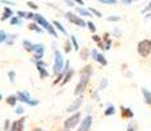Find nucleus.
Returning <instances> with one entry per match:
<instances>
[{
    "mask_svg": "<svg viewBox=\"0 0 151 131\" xmlns=\"http://www.w3.org/2000/svg\"><path fill=\"white\" fill-rule=\"evenodd\" d=\"M80 118H82V115H80L79 112L75 113V114H72L71 117H68L65 121V127L66 129H74V127L80 122Z\"/></svg>",
    "mask_w": 151,
    "mask_h": 131,
    "instance_id": "8",
    "label": "nucleus"
},
{
    "mask_svg": "<svg viewBox=\"0 0 151 131\" xmlns=\"http://www.w3.org/2000/svg\"><path fill=\"white\" fill-rule=\"evenodd\" d=\"M17 16H19L20 19H27L28 12H24V11H19V12H17Z\"/></svg>",
    "mask_w": 151,
    "mask_h": 131,
    "instance_id": "41",
    "label": "nucleus"
},
{
    "mask_svg": "<svg viewBox=\"0 0 151 131\" xmlns=\"http://www.w3.org/2000/svg\"><path fill=\"white\" fill-rule=\"evenodd\" d=\"M97 1L103 3V4H105V5H114L118 3L117 0H97Z\"/></svg>",
    "mask_w": 151,
    "mask_h": 131,
    "instance_id": "30",
    "label": "nucleus"
},
{
    "mask_svg": "<svg viewBox=\"0 0 151 131\" xmlns=\"http://www.w3.org/2000/svg\"><path fill=\"white\" fill-rule=\"evenodd\" d=\"M63 131H71V129H66V127H65V129H63Z\"/></svg>",
    "mask_w": 151,
    "mask_h": 131,
    "instance_id": "51",
    "label": "nucleus"
},
{
    "mask_svg": "<svg viewBox=\"0 0 151 131\" xmlns=\"http://www.w3.org/2000/svg\"><path fill=\"white\" fill-rule=\"evenodd\" d=\"M0 3H1V0H0Z\"/></svg>",
    "mask_w": 151,
    "mask_h": 131,
    "instance_id": "53",
    "label": "nucleus"
},
{
    "mask_svg": "<svg viewBox=\"0 0 151 131\" xmlns=\"http://www.w3.org/2000/svg\"><path fill=\"white\" fill-rule=\"evenodd\" d=\"M114 114H116V107L113 106L112 104H109L108 106H106L105 112H104V115H105V117H110V115H114Z\"/></svg>",
    "mask_w": 151,
    "mask_h": 131,
    "instance_id": "23",
    "label": "nucleus"
},
{
    "mask_svg": "<svg viewBox=\"0 0 151 131\" xmlns=\"http://www.w3.org/2000/svg\"><path fill=\"white\" fill-rule=\"evenodd\" d=\"M32 62H33L37 67V71H38V74H40V79H46L49 76V71L46 69L47 68V63L43 62L42 59H38V60L32 59Z\"/></svg>",
    "mask_w": 151,
    "mask_h": 131,
    "instance_id": "6",
    "label": "nucleus"
},
{
    "mask_svg": "<svg viewBox=\"0 0 151 131\" xmlns=\"http://www.w3.org/2000/svg\"><path fill=\"white\" fill-rule=\"evenodd\" d=\"M17 98H19V101H21V102L29 105V106H37V105L40 104V100H37V98H33L30 96V93L25 92V91L17 92Z\"/></svg>",
    "mask_w": 151,
    "mask_h": 131,
    "instance_id": "4",
    "label": "nucleus"
},
{
    "mask_svg": "<svg viewBox=\"0 0 151 131\" xmlns=\"http://www.w3.org/2000/svg\"><path fill=\"white\" fill-rule=\"evenodd\" d=\"M9 131H16V127H14V125H13V123H12V126H11Z\"/></svg>",
    "mask_w": 151,
    "mask_h": 131,
    "instance_id": "49",
    "label": "nucleus"
},
{
    "mask_svg": "<svg viewBox=\"0 0 151 131\" xmlns=\"http://www.w3.org/2000/svg\"><path fill=\"white\" fill-rule=\"evenodd\" d=\"M33 59L38 60V59H42L43 55H45V45L43 43H36L34 45V50H33Z\"/></svg>",
    "mask_w": 151,
    "mask_h": 131,
    "instance_id": "10",
    "label": "nucleus"
},
{
    "mask_svg": "<svg viewBox=\"0 0 151 131\" xmlns=\"http://www.w3.org/2000/svg\"><path fill=\"white\" fill-rule=\"evenodd\" d=\"M82 104H83V96L80 94V96H78L76 98H75L74 101L71 102V105L66 109V112L67 113H74V112H78V110L80 109V106H82Z\"/></svg>",
    "mask_w": 151,
    "mask_h": 131,
    "instance_id": "9",
    "label": "nucleus"
},
{
    "mask_svg": "<svg viewBox=\"0 0 151 131\" xmlns=\"http://www.w3.org/2000/svg\"><path fill=\"white\" fill-rule=\"evenodd\" d=\"M16 38H17V34H8V38L5 41V43H7L8 46H12L13 42L16 41Z\"/></svg>",
    "mask_w": 151,
    "mask_h": 131,
    "instance_id": "25",
    "label": "nucleus"
},
{
    "mask_svg": "<svg viewBox=\"0 0 151 131\" xmlns=\"http://www.w3.org/2000/svg\"><path fill=\"white\" fill-rule=\"evenodd\" d=\"M91 57H92V59L96 60L97 63H100L101 66H106V64H108V60H106V58L104 57L101 52H99L96 49H92V50H91Z\"/></svg>",
    "mask_w": 151,
    "mask_h": 131,
    "instance_id": "11",
    "label": "nucleus"
},
{
    "mask_svg": "<svg viewBox=\"0 0 151 131\" xmlns=\"http://www.w3.org/2000/svg\"><path fill=\"white\" fill-rule=\"evenodd\" d=\"M137 51L142 58H147L151 52V39H143L137 45Z\"/></svg>",
    "mask_w": 151,
    "mask_h": 131,
    "instance_id": "5",
    "label": "nucleus"
},
{
    "mask_svg": "<svg viewBox=\"0 0 151 131\" xmlns=\"http://www.w3.org/2000/svg\"><path fill=\"white\" fill-rule=\"evenodd\" d=\"M53 25L55 26V29H57V30L59 31L60 34H63V36H67V30H66V28L62 24H60L59 21H57V20H55V21H53Z\"/></svg>",
    "mask_w": 151,
    "mask_h": 131,
    "instance_id": "20",
    "label": "nucleus"
},
{
    "mask_svg": "<svg viewBox=\"0 0 151 131\" xmlns=\"http://www.w3.org/2000/svg\"><path fill=\"white\" fill-rule=\"evenodd\" d=\"M92 39H93L95 41V42H101V38H100V36H97V34H95L93 33V36H92Z\"/></svg>",
    "mask_w": 151,
    "mask_h": 131,
    "instance_id": "42",
    "label": "nucleus"
},
{
    "mask_svg": "<svg viewBox=\"0 0 151 131\" xmlns=\"http://www.w3.org/2000/svg\"><path fill=\"white\" fill-rule=\"evenodd\" d=\"M17 101H19V98H17V94L14 96V94H11V96H8L7 97V104L9 105V106H16V104H17Z\"/></svg>",
    "mask_w": 151,
    "mask_h": 131,
    "instance_id": "24",
    "label": "nucleus"
},
{
    "mask_svg": "<svg viewBox=\"0 0 151 131\" xmlns=\"http://www.w3.org/2000/svg\"><path fill=\"white\" fill-rule=\"evenodd\" d=\"M25 121H27V118H25V117H22V118H20V119H19V121L13 122L14 127H16V131H24V126H25Z\"/></svg>",
    "mask_w": 151,
    "mask_h": 131,
    "instance_id": "18",
    "label": "nucleus"
},
{
    "mask_svg": "<svg viewBox=\"0 0 151 131\" xmlns=\"http://www.w3.org/2000/svg\"><path fill=\"white\" fill-rule=\"evenodd\" d=\"M74 74H75V71L72 68H70V71L67 72V74L65 75V77H63V80L60 81V87H63V85H66V84L68 83L70 80L72 79V76H74Z\"/></svg>",
    "mask_w": 151,
    "mask_h": 131,
    "instance_id": "17",
    "label": "nucleus"
},
{
    "mask_svg": "<svg viewBox=\"0 0 151 131\" xmlns=\"http://www.w3.org/2000/svg\"><path fill=\"white\" fill-rule=\"evenodd\" d=\"M120 20H121L120 16H108L106 17V21H109V22H117V21H120Z\"/></svg>",
    "mask_w": 151,
    "mask_h": 131,
    "instance_id": "32",
    "label": "nucleus"
},
{
    "mask_svg": "<svg viewBox=\"0 0 151 131\" xmlns=\"http://www.w3.org/2000/svg\"><path fill=\"white\" fill-rule=\"evenodd\" d=\"M88 9L91 11V13H92V14H95V16H96V17H101V13L99 12L97 9H95V8H91V7H89Z\"/></svg>",
    "mask_w": 151,
    "mask_h": 131,
    "instance_id": "40",
    "label": "nucleus"
},
{
    "mask_svg": "<svg viewBox=\"0 0 151 131\" xmlns=\"http://www.w3.org/2000/svg\"><path fill=\"white\" fill-rule=\"evenodd\" d=\"M8 79H9V81L12 84L16 83V72H14V71H9V72H8Z\"/></svg>",
    "mask_w": 151,
    "mask_h": 131,
    "instance_id": "28",
    "label": "nucleus"
},
{
    "mask_svg": "<svg viewBox=\"0 0 151 131\" xmlns=\"http://www.w3.org/2000/svg\"><path fill=\"white\" fill-rule=\"evenodd\" d=\"M87 26H88V29L91 30V33H96V26L92 21H88L87 22Z\"/></svg>",
    "mask_w": 151,
    "mask_h": 131,
    "instance_id": "34",
    "label": "nucleus"
},
{
    "mask_svg": "<svg viewBox=\"0 0 151 131\" xmlns=\"http://www.w3.org/2000/svg\"><path fill=\"white\" fill-rule=\"evenodd\" d=\"M33 20L37 22V24L41 25L42 28L45 29V30L47 31L49 34H51V37H54V38H58V33H57V30H55V26H54L53 24H50V22H49L47 20H46L45 17L42 16V14H40V13H34Z\"/></svg>",
    "mask_w": 151,
    "mask_h": 131,
    "instance_id": "2",
    "label": "nucleus"
},
{
    "mask_svg": "<svg viewBox=\"0 0 151 131\" xmlns=\"http://www.w3.org/2000/svg\"><path fill=\"white\" fill-rule=\"evenodd\" d=\"M132 0H122V4H125V5H130L132 4Z\"/></svg>",
    "mask_w": 151,
    "mask_h": 131,
    "instance_id": "46",
    "label": "nucleus"
},
{
    "mask_svg": "<svg viewBox=\"0 0 151 131\" xmlns=\"http://www.w3.org/2000/svg\"><path fill=\"white\" fill-rule=\"evenodd\" d=\"M72 43H71V38H68L67 41H66V43H65V51L66 52H67V54H68V52H71V47H72Z\"/></svg>",
    "mask_w": 151,
    "mask_h": 131,
    "instance_id": "29",
    "label": "nucleus"
},
{
    "mask_svg": "<svg viewBox=\"0 0 151 131\" xmlns=\"http://www.w3.org/2000/svg\"><path fill=\"white\" fill-rule=\"evenodd\" d=\"M33 17H34V13L33 12H28V16H27L28 20H33Z\"/></svg>",
    "mask_w": 151,
    "mask_h": 131,
    "instance_id": "44",
    "label": "nucleus"
},
{
    "mask_svg": "<svg viewBox=\"0 0 151 131\" xmlns=\"http://www.w3.org/2000/svg\"><path fill=\"white\" fill-rule=\"evenodd\" d=\"M24 112H25V110H24V107H22V106H17V107H16V110H14V114H17V115H22V114H24Z\"/></svg>",
    "mask_w": 151,
    "mask_h": 131,
    "instance_id": "36",
    "label": "nucleus"
},
{
    "mask_svg": "<svg viewBox=\"0 0 151 131\" xmlns=\"http://www.w3.org/2000/svg\"><path fill=\"white\" fill-rule=\"evenodd\" d=\"M66 3H67L70 7H75V1H74V0H66Z\"/></svg>",
    "mask_w": 151,
    "mask_h": 131,
    "instance_id": "43",
    "label": "nucleus"
},
{
    "mask_svg": "<svg viewBox=\"0 0 151 131\" xmlns=\"http://www.w3.org/2000/svg\"><path fill=\"white\" fill-rule=\"evenodd\" d=\"M34 45H36V43L30 42V41H28V39H24V41H22V47H24V50H25V51L33 52V50H34Z\"/></svg>",
    "mask_w": 151,
    "mask_h": 131,
    "instance_id": "19",
    "label": "nucleus"
},
{
    "mask_svg": "<svg viewBox=\"0 0 151 131\" xmlns=\"http://www.w3.org/2000/svg\"><path fill=\"white\" fill-rule=\"evenodd\" d=\"M145 19H146V20H151V13H146V16H145Z\"/></svg>",
    "mask_w": 151,
    "mask_h": 131,
    "instance_id": "48",
    "label": "nucleus"
},
{
    "mask_svg": "<svg viewBox=\"0 0 151 131\" xmlns=\"http://www.w3.org/2000/svg\"><path fill=\"white\" fill-rule=\"evenodd\" d=\"M141 92H142V96H143L145 104L151 105V92L147 88H145V87H143V88H141Z\"/></svg>",
    "mask_w": 151,
    "mask_h": 131,
    "instance_id": "14",
    "label": "nucleus"
},
{
    "mask_svg": "<svg viewBox=\"0 0 151 131\" xmlns=\"http://www.w3.org/2000/svg\"><path fill=\"white\" fill-rule=\"evenodd\" d=\"M74 1L76 3V4H82V5L84 4V1H83V0H74Z\"/></svg>",
    "mask_w": 151,
    "mask_h": 131,
    "instance_id": "47",
    "label": "nucleus"
},
{
    "mask_svg": "<svg viewBox=\"0 0 151 131\" xmlns=\"http://www.w3.org/2000/svg\"><path fill=\"white\" fill-rule=\"evenodd\" d=\"M87 52H88L87 50H83V54H80V57H83L82 59H87Z\"/></svg>",
    "mask_w": 151,
    "mask_h": 131,
    "instance_id": "45",
    "label": "nucleus"
},
{
    "mask_svg": "<svg viewBox=\"0 0 151 131\" xmlns=\"http://www.w3.org/2000/svg\"><path fill=\"white\" fill-rule=\"evenodd\" d=\"M70 38H71V43H72V49H74L75 51H78L79 50V43H78V39H76V37L75 36H70Z\"/></svg>",
    "mask_w": 151,
    "mask_h": 131,
    "instance_id": "26",
    "label": "nucleus"
},
{
    "mask_svg": "<svg viewBox=\"0 0 151 131\" xmlns=\"http://www.w3.org/2000/svg\"><path fill=\"white\" fill-rule=\"evenodd\" d=\"M121 115L122 118H127V119H132L134 117V112H133L130 107H125V106H121Z\"/></svg>",
    "mask_w": 151,
    "mask_h": 131,
    "instance_id": "13",
    "label": "nucleus"
},
{
    "mask_svg": "<svg viewBox=\"0 0 151 131\" xmlns=\"http://www.w3.org/2000/svg\"><path fill=\"white\" fill-rule=\"evenodd\" d=\"M92 121H93V118H92V115H87V117L83 118V121L80 122V126L79 129H78V131H89V129H91L92 126Z\"/></svg>",
    "mask_w": 151,
    "mask_h": 131,
    "instance_id": "12",
    "label": "nucleus"
},
{
    "mask_svg": "<svg viewBox=\"0 0 151 131\" xmlns=\"http://www.w3.org/2000/svg\"><path fill=\"white\" fill-rule=\"evenodd\" d=\"M135 130H137V123H135L134 121H132L129 125H127L126 131H135Z\"/></svg>",
    "mask_w": 151,
    "mask_h": 131,
    "instance_id": "31",
    "label": "nucleus"
},
{
    "mask_svg": "<svg viewBox=\"0 0 151 131\" xmlns=\"http://www.w3.org/2000/svg\"><path fill=\"white\" fill-rule=\"evenodd\" d=\"M9 22L12 26H19V28H21L22 26V19H20L19 16H13L9 19Z\"/></svg>",
    "mask_w": 151,
    "mask_h": 131,
    "instance_id": "21",
    "label": "nucleus"
},
{
    "mask_svg": "<svg viewBox=\"0 0 151 131\" xmlns=\"http://www.w3.org/2000/svg\"><path fill=\"white\" fill-rule=\"evenodd\" d=\"M11 126H12V125H11V121L9 119H5L4 121V131H9Z\"/></svg>",
    "mask_w": 151,
    "mask_h": 131,
    "instance_id": "39",
    "label": "nucleus"
},
{
    "mask_svg": "<svg viewBox=\"0 0 151 131\" xmlns=\"http://www.w3.org/2000/svg\"><path fill=\"white\" fill-rule=\"evenodd\" d=\"M8 38V34L5 33L4 30H0V43H3V42H5Z\"/></svg>",
    "mask_w": 151,
    "mask_h": 131,
    "instance_id": "33",
    "label": "nucleus"
},
{
    "mask_svg": "<svg viewBox=\"0 0 151 131\" xmlns=\"http://www.w3.org/2000/svg\"><path fill=\"white\" fill-rule=\"evenodd\" d=\"M29 30H33V31H36V33H38V34H42L43 31H45V29L42 28L40 24H37L36 21H34V24H29Z\"/></svg>",
    "mask_w": 151,
    "mask_h": 131,
    "instance_id": "16",
    "label": "nucleus"
},
{
    "mask_svg": "<svg viewBox=\"0 0 151 131\" xmlns=\"http://www.w3.org/2000/svg\"><path fill=\"white\" fill-rule=\"evenodd\" d=\"M65 64H66V60H65V58H63L62 52L55 49L54 50V67H53V74L55 75V76L59 75L60 72L63 71Z\"/></svg>",
    "mask_w": 151,
    "mask_h": 131,
    "instance_id": "3",
    "label": "nucleus"
},
{
    "mask_svg": "<svg viewBox=\"0 0 151 131\" xmlns=\"http://www.w3.org/2000/svg\"><path fill=\"white\" fill-rule=\"evenodd\" d=\"M11 17H13V11H12V8L5 7L4 11H3V16L0 17V20H1V21H5V20L11 19Z\"/></svg>",
    "mask_w": 151,
    "mask_h": 131,
    "instance_id": "15",
    "label": "nucleus"
},
{
    "mask_svg": "<svg viewBox=\"0 0 151 131\" xmlns=\"http://www.w3.org/2000/svg\"><path fill=\"white\" fill-rule=\"evenodd\" d=\"M65 17L71 22V24H75L76 26H79V28H86L87 26V22L84 21L82 17L78 16V14H75V13H72V12H66Z\"/></svg>",
    "mask_w": 151,
    "mask_h": 131,
    "instance_id": "7",
    "label": "nucleus"
},
{
    "mask_svg": "<svg viewBox=\"0 0 151 131\" xmlns=\"http://www.w3.org/2000/svg\"><path fill=\"white\" fill-rule=\"evenodd\" d=\"M91 76H92V66L87 64L82 71H80V80H79V83H78L76 88H75V94L80 96L84 91H86L87 85H88L89 77Z\"/></svg>",
    "mask_w": 151,
    "mask_h": 131,
    "instance_id": "1",
    "label": "nucleus"
},
{
    "mask_svg": "<svg viewBox=\"0 0 151 131\" xmlns=\"http://www.w3.org/2000/svg\"><path fill=\"white\" fill-rule=\"evenodd\" d=\"M76 12L80 14V16H84V17H92V13L89 9H86V8H82V7H78L76 8Z\"/></svg>",
    "mask_w": 151,
    "mask_h": 131,
    "instance_id": "22",
    "label": "nucleus"
},
{
    "mask_svg": "<svg viewBox=\"0 0 151 131\" xmlns=\"http://www.w3.org/2000/svg\"><path fill=\"white\" fill-rule=\"evenodd\" d=\"M106 85H108V79H105V77H104L103 80L100 81V85H99V88H97V92L104 91V89L106 88Z\"/></svg>",
    "mask_w": 151,
    "mask_h": 131,
    "instance_id": "27",
    "label": "nucleus"
},
{
    "mask_svg": "<svg viewBox=\"0 0 151 131\" xmlns=\"http://www.w3.org/2000/svg\"><path fill=\"white\" fill-rule=\"evenodd\" d=\"M121 34H122V31H121L120 28H114V29H113V37H117V38H120Z\"/></svg>",
    "mask_w": 151,
    "mask_h": 131,
    "instance_id": "35",
    "label": "nucleus"
},
{
    "mask_svg": "<svg viewBox=\"0 0 151 131\" xmlns=\"http://www.w3.org/2000/svg\"><path fill=\"white\" fill-rule=\"evenodd\" d=\"M34 131H45V130H42V129H34Z\"/></svg>",
    "mask_w": 151,
    "mask_h": 131,
    "instance_id": "50",
    "label": "nucleus"
},
{
    "mask_svg": "<svg viewBox=\"0 0 151 131\" xmlns=\"http://www.w3.org/2000/svg\"><path fill=\"white\" fill-rule=\"evenodd\" d=\"M3 100V94H1V92H0V101Z\"/></svg>",
    "mask_w": 151,
    "mask_h": 131,
    "instance_id": "52",
    "label": "nucleus"
},
{
    "mask_svg": "<svg viewBox=\"0 0 151 131\" xmlns=\"http://www.w3.org/2000/svg\"><path fill=\"white\" fill-rule=\"evenodd\" d=\"M149 12H151V0H150V3L146 5V7L142 9V13L143 14H146V13H149Z\"/></svg>",
    "mask_w": 151,
    "mask_h": 131,
    "instance_id": "38",
    "label": "nucleus"
},
{
    "mask_svg": "<svg viewBox=\"0 0 151 131\" xmlns=\"http://www.w3.org/2000/svg\"><path fill=\"white\" fill-rule=\"evenodd\" d=\"M27 5H28L29 8H32L33 11H37V9H38V5H37L36 3H33V1H28V3H27Z\"/></svg>",
    "mask_w": 151,
    "mask_h": 131,
    "instance_id": "37",
    "label": "nucleus"
}]
</instances>
